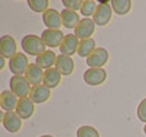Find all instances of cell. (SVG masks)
I'll use <instances>...</instances> for the list:
<instances>
[{
  "label": "cell",
  "mask_w": 146,
  "mask_h": 137,
  "mask_svg": "<svg viewBox=\"0 0 146 137\" xmlns=\"http://www.w3.org/2000/svg\"><path fill=\"white\" fill-rule=\"evenodd\" d=\"M56 54L51 50H46L44 54L38 55L36 58V64L40 66L42 69H50L53 68V66H55L56 63Z\"/></svg>",
  "instance_id": "ffe728a7"
},
{
  "label": "cell",
  "mask_w": 146,
  "mask_h": 137,
  "mask_svg": "<svg viewBox=\"0 0 146 137\" xmlns=\"http://www.w3.org/2000/svg\"><path fill=\"white\" fill-rule=\"evenodd\" d=\"M40 137H54V136H51V135H44V136H40Z\"/></svg>",
  "instance_id": "f1b7e54d"
},
{
  "label": "cell",
  "mask_w": 146,
  "mask_h": 137,
  "mask_svg": "<svg viewBox=\"0 0 146 137\" xmlns=\"http://www.w3.org/2000/svg\"><path fill=\"white\" fill-rule=\"evenodd\" d=\"M23 51L28 55H35L37 58L38 55L44 54L46 51V45L44 44L42 38L37 35H26L22 38L21 42Z\"/></svg>",
  "instance_id": "6da1fadb"
},
{
  "label": "cell",
  "mask_w": 146,
  "mask_h": 137,
  "mask_svg": "<svg viewBox=\"0 0 146 137\" xmlns=\"http://www.w3.org/2000/svg\"><path fill=\"white\" fill-rule=\"evenodd\" d=\"M96 49V42L94 38H86V40L80 41V46H78V56L81 58H88L94 50Z\"/></svg>",
  "instance_id": "44dd1931"
},
{
  "label": "cell",
  "mask_w": 146,
  "mask_h": 137,
  "mask_svg": "<svg viewBox=\"0 0 146 137\" xmlns=\"http://www.w3.org/2000/svg\"><path fill=\"white\" fill-rule=\"evenodd\" d=\"M137 117H139V119L141 120V122L146 123V97L140 103L139 107H137Z\"/></svg>",
  "instance_id": "4316f807"
},
{
  "label": "cell",
  "mask_w": 146,
  "mask_h": 137,
  "mask_svg": "<svg viewBox=\"0 0 146 137\" xmlns=\"http://www.w3.org/2000/svg\"><path fill=\"white\" fill-rule=\"evenodd\" d=\"M4 64H5V58H4V56L0 55V69H3V68L5 67Z\"/></svg>",
  "instance_id": "83f0119b"
},
{
  "label": "cell",
  "mask_w": 146,
  "mask_h": 137,
  "mask_svg": "<svg viewBox=\"0 0 146 137\" xmlns=\"http://www.w3.org/2000/svg\"><path fill=\"white\" fill-rule=\"evenodd\" d=\"M109 60V53L104 48H96L87 58V66L90 68H103Z\"/></svg>",
  "instance_id": "ba28073f"
},
{
  "label": "cell",
  "mask_w": 146,
  "mask_h": 137,
  "mask_svg": "<svg viewBox=\"0 0 146 137\" xmlns=\"http://www.w3.org/2000/svg\"><path fill=\"white\" fill-rule=\"evenodd\" d=\"M64 35L60 30H45L42 33H41V38H42L44 44L49 48H60L62 42H63Z\"/></svg>",
  "instance_id": "9c48e42d"
},
{
  "label": "cell",
  "mask_w": 146,
  "mask_h": 137,
  "mask_svg": "<svg viewBox=\"0 0 146 137\" xmlns=\"http://www.w3.org/2000/svg\"><path fill=\"white\" fill-rule=\"evenodd\" d=\"M95 22L94 19H90V18H83L78 26L74 28V35L80 38L81 41L86 40V38H91V36L95 32Z\"/></svg>",
  "instance_id": "52a82bcc"
},
{
  "label": "cell",
  "mask_w": 146,
  "mask_h": 137,
  "mask_svg": "<svg viewBox=\"0 0 146 137\" xmlns=\"http://www.w3.org/2000/svg\"><path fill=\"white\" fill-rule=\"evenodd\" d=\"M77 137H100V135L92 126H81L77 130Z\"/></svg>",
  "instance_id": "d4e9b609"
},
{
  "label": "cell",
  "mask_w": 146,
  "mask_h": 137,
  "mask_svg": "<svg viewBox=\"0 0 146 137\" xmlns=\"http://www.w3.org/2000/svg\"><path fill=\"white\" fill-rule=\"evenodd\" d=\"M15 113L19 115L22 119H28L35 113V103L30 99V96L22 97L18 101V105L15 108Z\"/></svg>",
  "instance_id": "4fadbf2b"
},
{
  "label": "cell",
  "mask_w": 146,
  "mask_h": 137,
  "mask_svg": "<svg viewBox=\"0 0 146 137\" xmlns=\"http://www.w3.org/2000/svg\"><path fill=\"white\" fill-rule=\"evenodd\" d=\"M17 54V42L10 35H3L0 37V55L12 59Z\"/></svg>",
  "instance_id": "30bf717a"
},
{
  "label": "cell",
  "mask_w": 146,
  "mask_h": 137,
  "mask_svg": "<svg viewBox=\"0 0 146 137\" xmlns=\"http://www.w3.org/2000/svg\"><path fill=\"white\" fill-rule=\"evenodd\" d=\"M110 4H111V8H113V12L118 15L128 14L132 8L131 0H111Z\"/></svg>",
  "instance_id": "7402d4cb"
},
{
  "label": "cell",
  "mask_w": 146,
  "mask_h": 137,
  "mask_svg": "<svg viewBox=\"0 0 146 137\" xmlns=\"http://www.w3.org/2000/svg\"><path fill=\"white\" fill-rule=\"evenodd\" d=\"M42 22L48 27V30H59L63 26L60 13L55 9H51V8L42 14Z\"/></svg>",
  "instance_id": "8fae6325"
},
{
  "label": "cell",
  "mask_w": 146,
  "mask_h": 137,
  "mask_svg": "<svg viewBox=\"0 0 146 137\" xmlns=\"http://www.w3.org/2000/svg\"><path fill=\"white\" fill-rule=\"evenodd\" d=\"M9 86H10V91L19 99L30 96L31 89H32L31 83L25 76H13L10 78Z\"/></svg>",
  "instance_id": "7a4b0ae2"
},
{
  "label": "cell",
  "mask_w": 146,
  "mask_h": 137,
  "mask_svg": "<svg viewBox=\"0 0 146 137\" xmlns=\"http://www.w3.org/2000/svg\"><path fill=\"white\" fill-rule=\"evenodd\" d=\"M55 68L60 72L62 76H69L74 71V62H73L72 56L67 55H58L55 63Z\"/></svg>",
  "instance_id": "2e32d148"
},
{
  "label": "cell",
  "mask_w": 146,
  "mask_h": 137,
  "mask_svg": "<svg viewBox=\"0 0 146 137\" xmlns=\"http://www.w3.org/2000/svg\"><path fill=\"white\" fill-rule=\"evenodd\" d=\"M108 73L104 68H88L83 74V81L88 86H99L106 81Z\"/></svg>",
  "instance_id": "277c9868"
},
{
  "label": "cell",
  "mask_w": 146,
  "mask_h": 137,
  "mask_svg": "<svg viewBox=\"0 0 146 137\" xmlns=\"http://www.w3.org/2000/svg\"><path fill=\"white\" fill-rule=\"evenodd\" d=\"M96 8H98V5L94 0H83L82 8H81V14L86 18L90 17V15H94L96 12Z\"/></svg>",
  "instance_id": "cb8c5ba5"
},
{
  "label": "cell",
  "mask_w": 146,
  "mask_h": 137,
  "mask_svg": "<svg viewBox=\"0 0 146 137\" xmlns=\"http://www.w3.org/2000/svg\"><path fill=\"white\" fill-rule=\"evenodd\" d=\"M62 15V22H63V26L68 30H72V28H76L78 26V23L81 22L80 19V14H77L76 12L69 9H63L60 12Z\"/></svg>",
  "instance_id": "d6986e66"
},
{
  "label": "cell",
  "mask_w": 146,
  "mask_h": 137,
  "mask_svg": "<svg viewBox=\"0 0 146 137\" xmlns=\"http://www.w3.org/2000/svg\"><path fill=\"white\" fill-rule=\"evenodd\" d=\"M44 73L45 72L42 71L40 66H37L36 63H31L28 66V69L26 72L25 77L28 79V82L31 83V86H38L41 85V82L44 81Z\"/></svg>",
  "instance_id": "9a60e30c"
},
{
  "label": "cell",
  "mask_w": 146,
  "mask_h": 137,
  "mask_svg": "<svg viewBox=\"0 0 146 137\" xmlns=\"http://www.w3.org/2000/svg\"><path fill=\"white\" fill-rule=\"evenodd\" d=\"M63 5L66 7V9H69V10H73V12H76V10L82 8V0H63Z\"/></svg>",
  "instance_id": "484cf974"
},
{
  "label": "cell",
  "mask_w": 146,
  "mask_h": 137,
  "mask_svg": "<svg viewBox=\"0 0 146 137\" xmlns=\"http://www.w3.org/2000/svg\"><path fill=\"white\" fill-rule=\"evenodd\" d=\"M51 96V91L49 87L45 85H38V86H33L30 92V99L32 100L35 104H42L46 103Z\"/></svg>",
  "instance_id": "5bb4252c"
},
{
  "label": "cell",
  "mask_w": 146,
  "mask_h": 137,
  "mask_svg": "<svg viewBox=\"0 0 146 137\" xmlns=\"http://www.w3.org/2000/svg\"><path fill=\"white\" fill-rule=\"evenodd\" d=\"M144 132H145V135H146V124H145V127H144Z\"/></svg>",
  "instance_id": "f546056e"
},
{
  "label": "cell",
  "mask_w": 146,
  "mask_h": 137,
  "mask_svg": "<svg viewBox=\"0 0 146 137\" xmlns=\"http://www.w3.org/2000/svg\"><path fill=\"white\" fill-rule=\"evenodd\" d=\"M60 79H62L60 72L56 68H50V69H46L45 73H44L42 85H45L46 87H49V89L51 90V89H55V87L59 86Z\"/></svg>",
  "instance_id": "ac0fdd59"
},
{
  "label": "cell",
  "mask_w": 146,
  "mask_h": 137,
  "mask_svg": "<svg viewBox=\"0 0 146 137\" xmlns=\"http://www.w3.org/2000/svg\"><path fill=\"white\" fill-rule=\"evenodd\" d=\"M1 122L4 128L10 133H17L22 128V118L15 112H5Z\"/></svg>",
  "instance_id": "5b68a950"
},
{
  "label": "cell",
  "mask_w": 146,
  "mask_h": 137,
  "mask_svg": "<svg viewBox=\"0 0 146 137\" xmlns=\"http://www.w3.org/2000/svg\"><path fill=\"white\" fill-rule=\"evenodd\" d=\"M18 97L13 94L10 90H4L0 95V105L1 109L5 112H13L18 105Z\"/></svg>",
  "instance_id": "e0dca14e"
},
{
  "label": "cell",
  "mask_w": 146,
  "mask_h": 137,
  "mask_svg": "<svg viewBox=\"0 0 146 137\" xmlns=\"http://www.w3.org/2000/svg\"><path fill=\"white\" fill-rule=\"evenodd\" d=\"M111 14H113V10H111L110 4H99L98 8H96L95 14L92 15V19L96 26L104 27L110 22Z\"/></svg>",
  "instance_id": "8992f818"
},
{
  "label": "cell",
  "mask_w": 146,
  "mask_h": 137,
  "mask_svg": "<svg viewBox=\"0 0 146 137\" xmlns=\"http://www.w3.org/2000/svg\"><path fill=\"white\" fill-rule=\"evenodd\" d=\"M28 58L22 53H17L12 59H9V69L14 76H23L28 69Z\"/></svg>",
  "instance_id": "3957f363"
},
{
  "label": "cell",
  "mask_w": 146,
  "mask_h": 137,
  "mask_svg": "<svg viewBox=\"0 0 146 137\" xmlns=\"http://www.w3.org/2000/svg\"><path fill=\"white\" fill-rule=\"evenodd\" d=\"M78 46H80V41H78V37L74 35V33H71V35H66L63 42L60 45V54L62 55H67V56H72L74 55L78 51Z\"/></svg>",
  "instance_id": "7c38bea8"
},
{
  "label": "cell",
  "mask_w": 146,
  "mask_h": 137,
  "mask_svg": "<svg viewBox=\"0 0 146 137\" xmlns=\"http://www.w3.org/2000/svg\"><path fill=\"white\" fill-rule=\"evenodd\" d=\"M28 7L36 13H45L49 9V1L48 0H28Z\"/></svg>",
  "instance_id": "603a6c76"
}]
</instances>
